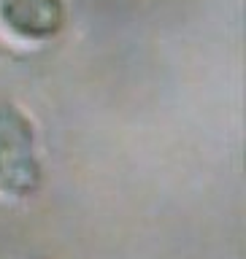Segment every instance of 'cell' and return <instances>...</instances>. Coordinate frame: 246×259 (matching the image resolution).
I'll return each mask as SVG.
<instances>
[{
    "label": "cell",
    "instance_id": "1",
    "mask_svg": "<svg viewBox=\"0 0 246 259\" xmlns=\"http://www.w3.org/2000/svg\"><path fill=\"white\" fill-rule=\"evenodd\" d=\"M44 186L41 135L30 111L0 97V200L27 202Z\"/></svg>",
    "mask_w": 246,
    "mask_h": 259
},
{
    "label": "cell",
    "instance_id": "2",
    "mask_svg": "<svg viewBox=\"0 0 246 259\" xmlns=\"http://www.w3.org/2000/svg\"><path fill=\"white\" fill-rule=\"evenodd\" d=\"M68 24V0H0V32L19 46H46Z\"/></svg>",
    "mask_w": 246,
    "mask_h": 259
}]
</instances>
